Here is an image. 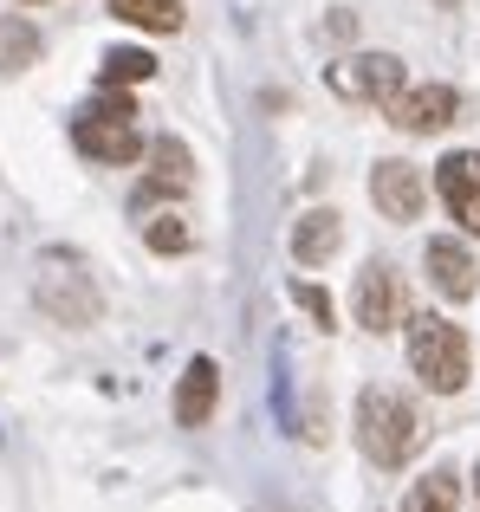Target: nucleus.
I'll return each mask as SVG.
<instances>
[{
  "label": "nucleus",
  "mask_w": 480,
  "mask_h": 512,
  "mask_svg": "<svg viewBox=\"0 0 480 512\" xmlns=\"http://www.w3.org/2000/svg\"><path fill=\"white\" fill-rule=\"evenodd\" d=\"M422 441V422L416 409H409V396H396V389L370 383L364 396H357V448H364V461L377 467H403L409 454H416Z\"/></svg>",
  "instance_id": "obj_1"
},
{
  "label": "nucleus",
  "mask_w": 480,
  "mask_h": 512,
  "mask_svg": "<svg viewBox=\"0 0 480 512\" xmlns=\"http://www.w3.org/2000/svg\"><path fill=\"white\" fill-rule=\"evenodd\" d=\"M409 325V370L422 376V389H435V396H461L468 389V331L455 325V318H403Z\"/></svg>",
  "instance_id": "obj_2"
},
{
  "label": "nucleus",
  "mask_w": 480,
  "mask_h": 512,
  "mask_svg": "<svg viewBox=\"0 0 480 512\" xmlns=\"http://www.w3.org/2000/svg\"><path fill=\"white\" fill-rule=\"evenodd\" d=\"M72 143L91 156V163H137L143 156V130H137V104L124 98V91H104V98H91L85 111L72 117Z\"/></svg>",
  "instance_id": "obj_3"
},
{
  "label": "nucleus",
  "mask_w": 480,
  "mask_h": 512,
  "mask_svg": "<svg viewBox=\"0 0 480 512\" xmlns=\"http://www.w3.org/2000/svg\"><path fill=\"white\" fill-rule=\"evenodd\" d=\"M33 299H39V312H46V318H59V325H72V331L78 325H98V312H104L91 273L72 260V253H46V260H39Z\"/></svg>",
  "instance_id": "obj_4"
},
{
  "label": "nucleus",
  "mask_w": 480,
  "mask_h": 512,
  "mask_svg": "<svg viewBox=\"0 0 480 512\" xmlns=\"http://www.w3.org/2000/svg\"><path fill=\"white\" fill-rule=\"evenodd\" d=\"M325 78L344 104H390L396 91H403V59H396V52H351V59H338Z\"/></svg>",
  "instance_id": "obj_5"
},
{
  "label": "nucleus",
  "mask_w": 480,
  "mask_h": 512,
  "mask_svg": "<svg viewBox=\"0 0 480 512\" xmlns=\"http://www.w3.org/2000/svg\"><path fill=\"white\" fill-rule=\"evenodd\" d=\"M390 124L396 130H409V137H429V130H448L455 124V111H461V98H455V85H416V91H396L390 104Z\"/></svg>",
  "instance_id": "obj_6"
},
{
  "label": "nucleus",
  "mask_w": 480,
  "mask_h": 512,
  "mask_svg": "<svg viewBox=\"0 0 480 512\" xmlns=\"http://www.w3.org/2000/svg\"><path fill=\"white\" fill-rule=\"evenodd\" d=\"M351 305H357V325L377 331V338L403 325V279H396V266H377V260H370L364 273H357Z\"/></svg>",
  "instance_id": "obj_7"
},
{
  "label": "nucleus",
  "mask_w": 480,
  "mask_h": 512,
  "mask_svg": "<svg viewBox=\"0 0 480 512\" xmlns=\"http://www.w3.org/2000/svg\"><path fill=\"white\" fill-rule=\"evenodd\" d=\"M435 188H442L448 214H455L468 234H480V150H455L435 163Z\"/></svg>",
  "instance_id": "obj_8"
},
{
  "label": "nucleus",
  "mask_w": 480,
  "mask_h": 512,
  "mask_svg": "<svg viewBox=\"0 0 480 512\" xmlns=\"http://www.w3.org/2000/svg\"><path fill=\"white\" fill-rule=\"evenodd\" d=\"M370 201L383 208V221H416L422 201H429V188H422V169L416 163H377L370 169Z\"/></svg>",
  "instance_id": "obj_9"
},
{
  "label": "nucleus",
  "mask_w": 480,
  "mask_h": 512,
  "mask_svg": "<svg viewBox=\"0 0 480 512\" xmlns=\"http://www.w3.org/2000/svg\"><path fill=\"white\" fill-rule=\"evenodd\" d=\"M195 182V163H189V143L182 137H156L150 143V175H143V188L130 195V208H150V201H163V195H182V188Z\"/></svg>",
  "instance_id": "obj_10"
},
{
  "label": "nucleus",
  "mask_w": 480,
  "mask_h": 512,
  "mask_svg": "<svg viewBox=\"0 0 480 512\" xmlns=\"http://www.w3.org/2000/svg\"><path fill=\"white\" fill-rule=\"evenodd\" d=\"M429 279H435V292L455 299V305L480 292V266H474V253L461 247V240H429Z\"/></svg>",
  "instance_id": "obj_11"
},
{
  "label": "nucleus",
  "mask_w": 480,
  "mask_h": 512,
  "mask_svg": "<svg viewBox=\"0 0 480 512\" xmlns=\"http://www.w3.org/2000/svg\"><path fill=\"white\" fill-rule=\"evenodd\" d=\"M215 402H221V370H215V357H195L176 383V422L202 428L208 415H215Z\"/></svg>",
  "instance_id": "obj_12"
},
{
  "label": "nucleus",
  "mask_w": 480,
  "mask_h": 512,
  "mask_svg": "<svg viewBox=\"0 0 480 512\" xmlns=\"http://www.w3.org/2000/svg\"><path fill=\"white\" fill-rule=\"evenodd\" d=\"M338 247H344V221L331 208L299 214V227H292V260H299V266H325Z\"/></svg>",
  "instance_id": "obj_13"
},
{
  "label": "nucleus",
  "mask_w": 480,
  "mask_h": 512,
  "mask_svg": "<svg viewBox=\"0 0 480 512\" xmlns=\"http://www.w3.org/2000/svg\"><path fill=\"white\" fill-rule=\"evenodd\" d=\"M104 7L124 26H143V33H182V20H189L182 0H104Z\"/></svg>",
  "instance_id": "obj_14"
},
{
  "label": "nucleus",
  "mask_w": 480,
  "mask_h": 512,
  "mask_svg": "<svg viewBox=\"0 0 480 512\" xmlns=\"http://www.w3.org/2000/svg\"><path fill=\"white\" fill-rule=\"evenodd\" d=\"M461 506V474L455 467H435V474H422L416 487L403 493V512H455Z\"/></svg>",
  "instance_id": "obj_15"
},
{
  "label": "nucleus",
  "mask_w": 480,
  "mask_h": 512,
  "mask_svg": "<svg viewBox=\"0 0 480 512\" xmlns=\"http://www.w3.org/2000/svg\"><path fill=\"white\" fill-rule=\"evenodd\" d=\"M98 78H104V91L150 85V78H156V59L143 46H111V52H104V65H98Z\"/></svg>",
  "instance_id": "obj_16"
},
{
  "label": "nucleus",
  "mask_w": 480,
  "mask_h": 512,
  "mask_svg": "<svg viewBox=\"0 0 480 512\" xmlns=\"http://www.w3.org/2000/svg\"><path fill=\"white\" fill-rule=\"evenodd\" d=\"M39 52V33L26 20H0V72H20V65H33Z\"/></svg>",
  "instance_id": "obj_17"
},
{
  "label": "nucleus",
  "mask_w": 480,
  "mask_h": 512,
  "mask_svg": "<svg viewBox=\"0 0 480 512\" xmlns=\"http://www.w3.org/2000/svg\"><path fill=\"white\" fill-rule=\"evenodd\" d=\"M143 240H150V253H189L195 247V234H189L182 214H156V221L143 227Z\"/></svg>",
  "instance_id": "obj_18"
},
{
  "label": "nucleus",
  "mask_w": 480,
  "mask_h": 512,
  "mask_svg": "<svg viewBox=\"0 0 480 512\" xmlns=\"http://www.w3.org/2000/svg\"><path fill=\"white\" fill-rule=\"evenodd\" d=\"M292 299H299L305 312L318 318V331H331V292H325V286H312V279H292Z\"/></svg>",
  "instance_id": "obj_19"
},
{
  "label": "nucleus",
  "mask_w": 480,
  "mask_h": 512,
  "mask_svg": "<svg viewBox=\"0 0 480 512\" xmlns=\"http://www.w3.org/2000/svg\"><path fill=\"white\" fill-rule=\"evenodd\" d=\"M20 7H39V0H20Z\"/></svg>",
  "instance_id": "obj_20"
}]
</instances>
